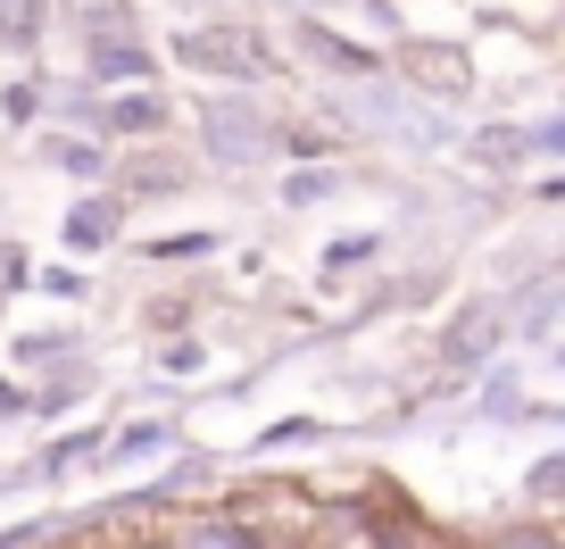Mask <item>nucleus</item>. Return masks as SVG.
<instances>
[{"label": "nucleus", "mask_w": 565, "mask_h": 549, "mask_svg": "<svg viewBox=\"0 0 565 549\" xmlns=\"http://www.w3.org/2000/svg\"><path fill=\"white\" fill-rule=\"evenodd\" d=\"M183 59H192V67H216V75H258V59H249L233 34H192V42H183Z\"/></svg>", "instance_id": "2"}, {"label": "nucleus", "mask_w": 565, "mask_h": 549, "mask_svg": "<svg viewBox=\"0 0 565 549\" xmlns=\"http://www.w3.org/2000/svg\"><path fill=\"white\" fill-rule=\"evenodd\" d=\"M499 549H548V541H532V532H508V541H499Z\"/></svg>", "instance_id": "9"}, {"label": "nucleus", "mask_w": 565, "mask_h": 549, "mask_svg": "<svg viewBox=\"0 0 565 549\" xmlns=\"http://www.w3.org/2000/svg\"><path fill=\"white\" fill-rule=\"evenodd\" d=\"M175 549H258V541H249L242 525H183Z\"/></svg>", "instance_id": "5"}, {"label": "nucleus", "mask_w": 565, "mask_h": 549, "mask_svg": "<svg viewBox=\"0 0 565 549\" xmlns=\"http://www.w3.org/2000/svg\"><path fill=\"white\" fill-rule=\"evenodd\" d=\"M92 67H100V75H141L150 59H141L134 42H108V51H92Z\"/></svg>", "instance_id": "8"}, {"label": "nucleus", "mask_w": 565, "mask_h": 549, "mask_svg": "<svg viewBox=\"0 0 565 549\" xmlns=\"http://www.w3.org/2000/svg\"><path fill=\"white\" fill-rule=\"evenodd\" d=\"M391 549H407V541H391Z\"/></svg>", "instance_id": "10"}, {"label": "nucleus", "mask_w": 565, "mask_h": 549, "mask_svg": "<svg viewBox=\"0 0 565 549\" xmlns=\"http://www.w3.org/2000/svg\"><path fill=\"white\" fill-rule=\"evenodd\" d=\"M108 125H117V134H150V125H159V101H141V92H134V101L108 108Z\"/></svg>", "instance_id": "7"}, {"label": "nucleus", "mask_w": 565, "mask_h": 549, "mask_svg": "<svg viewBox=\"0 0 565 549\" xmlns=\"http://www.w3.org/2000/svg\"><path fill=\"white\" fill-rule=\"evenodd\" d=\"M108 233H117V209H108V200H84V209L67 217V242H75V250H100Z\"/></svg>", "instance_id": "4"}, {"label": "nucleus", "mask_w": 565, "mask_h": 549, "mask_svg": "<svg viewBox=\"0 0 565 549\" xmlns=\"http://www.w3.org/2000/svg\"><path fill=\"white\" fill-rule=\"evenodd\" d=\"M209 150L233 167H258L266 159V125L249 117V108H209Z\"/></svg>", "instance_id": "1"}, {"label": "nucleus", "mask_w": 565, "mask_h": 549, "mask_svg": "<svg viewBox=\"0 0 565 549\" xmlns=\"http://www.w3.org/2000/svg\"><path fill=\"white\" fill-rule=\"evenodd\" d=\"M300 42L324 59V67H366V51H350V42H341V34H324V25H300Z\"/></svg>", "instance_id": "6"}, {"label": "nucleus", "mask_w": 565, "mask_h": 549, "mask_svg": "<svg viewBox=\"0 0 565 549\" xmlns=\"http://www.w3.org/2000/svg\"><path fill=\"white\" fill-rule=\"evenodd\" d=\"M407 75H416V84H441V92H466V59L458 51H407Z\"/></svg>", "instance_id": "3"}]
</instances>
